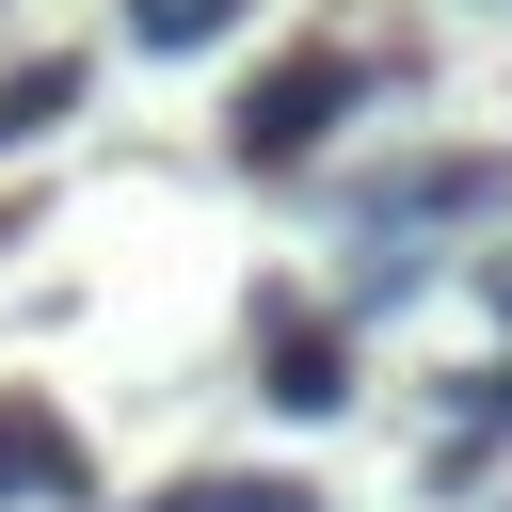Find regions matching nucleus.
<instances>
[{
  "label": "nucleus",
  "instance_id": "f257e3e1",
  "mask_svg": "<svg viewBox=\"0 0 512 512\" xmlns=\"http://www.w3.org/2000/svg\"><path fill=\"white\" fill-rule=\"evenodd\" d=\"M352 96H368V64H336V48H288V64L240 96V128H224V144H240L256 176H304V160L352 128Z\"/></svg>",
  "mask_w": 512,
  "mask_h": 512
},
{
  "label": "nucleus",
  "instance_id": "f03ea898",
  "mask_svg": "<svg viewBox=\"0 0 512 512\" xmlns=\"http://www.w3.org/2000/svg\"><path fill=\"white\" fill-rule=\"evenodd\" d=\"M0 512H96L80 432H64L48 400H16V384H0Z\"/></svg>",
  "mask_w": 512,
  "mask_h": 512
},
{
  "label": "nucleus",
  "instance_id": "7ed1b4c3",
  "mask_svg": "<svg viewBox=\"0 0 512 512\" xmlns=\"http://www.w3.org/2000/svg\"><path fill=\"white\" fill-rule=\"evenodd\" d=\"M272 416H336L352 400V336L336 320H304V304H272V384H256Z\"/></svg>",
  "mask_w": 512,
  "mask_h": 512
},
{
  "label": "nucleus",
  "instance_id": "20e7f679",
  "mask_svg": "<svg viewBox=\"0 0 512 512\" xmlns=\"http://www.w3.org/2000/svg\"><path fill=\"white\" fill-rule=\"evenodd\" d=\"M400 208H432V224H496V208H512V160H416Z\"/></svg>",
  "mask_w": 512,
  "mask_h": 512
},
{
  "label": "nucleus",
  "instance_id": "39448f33",
  "mask_svg": "<svg viewBox=\"0 0 512 512\" xmlns=\"http://www.w3.org/2000/svg\"><path fill=\"white\" fill-rule=\"evenodd\" d=\"M48 128H80V64H16L0 80V144H48Z\"/></svg>",
  "mask_w": 512,
  "mask_h": 512
},
{
  "label": "nucleus",
  "instance_id": "423d86ee",
  "mask_svg": "<svg viewBox=\"0 0 512 512\" xmlns=\"http://www.w3.org/2000/svg\"><path fill=\"white\" fill-rule=\"evenodd\" d=\"M144 512H320L304 480H160Z\"/></svg>",
  "mask_w": 512,
  "mask_h": 512
},
{
  "label": "nucleus",
  "instance_id": "0eeeda50",
  "mask_svg": "<svg viewBox=\"0 0 512 512\" xmlns=\"http://www.w3.org/2000/svg\"><path fill=\"white\" fill-rule=\"evenodd\" d=\"M240 0H128V48H208Z\"/></svg>",
  "mask_w": 512,
  "mask_h": 512
}]
</instances>
